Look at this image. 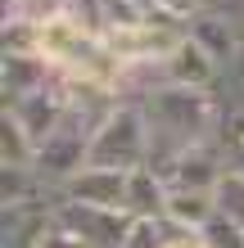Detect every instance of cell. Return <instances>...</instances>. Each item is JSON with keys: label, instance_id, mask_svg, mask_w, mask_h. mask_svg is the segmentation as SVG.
Instances as JSON below:
<instances>
[{"label": "cell", "instance_id": "5b68a950", "mask_svg": "<svg viewBox=\"0 0 244 248\" xmlns=\"http://www.w3.org/2000/svg\"><path fill=\"white\" fill-rule=\"evenodd\" d=\"M231 171L222 144L217 140H204V144H190L185 154H177V163L167 167V185L172 189H199V194H212L217 181Z\"/></svg>", "mask_w": 244, "mask_h": 248}, {"label": "cell", "instance_id": "8992f818", "mask_svg": "<svg viewBox=\"0 0 244 248\" xmlns=\"http://www.w3.org/2000/svg\"><path fill=\"white\" fill-rule=\"evenodd\" d=\"M59 199L91 203V208H127V171H118V167H81L73 181L59 185Z\"/></svg>", "mask_w": 244, "mask_h": 248}, {"label": "cell", "instance_id": "6da1fadb", "mask_svg": "<svg viewBox=\"0 0 244 248\" xmlns=\"http://www.w3.org/2000/svg\"><path fill=\"white\" fill-rule=\"evenodd\" d=\"M140 108L149 122V167L167 176L177 154H185L190 144L217 140L231 104H222L212 91H199V86H159L140 99Z\"/></svg>", "mask_w": 244, "mask_h": 248}, {"label": "cell", "instance_id": "7a4b0ae2", "mask_svg": "<svg viewBox=\"0 0 244 248\" xmlns=\"http://www.w3.org/2000/svg\"><path fill=\"white\" fill-rule=\"evenodd\" d=\"M149 163V122L145 108L122 99L104 113V122L91 136V158L86 167H118V171H136Z\"/></svg>", "mask_w": 244, "mask_h": 248}, {"label": "cell", "instance_id": "2e32d148", "mask_svg": "<svg viewBox=\"0 0 244 248\" xmlns=\"http://www.w3.org/2000/svg\"><path fill=\"white\" fill-rule=\"evenodd\" d=\"M204 239H208V248H244V226L226 221V217L217 212V217L204 226Z\"/></svg>", "mask_w": 244, "mask_h": 248}, {"label": "cell", "instance_id": "4fadbf2b", "mask_svg": "<svg viewBox=\"0 0 244 248\" xmlns=\"http://www.w3.org/2000/svg\"><path fill=\"white\" fill-rule=\"evenodd\" d=\"M172 235H177V226L167 217H131V230H127L122 248H167Z\"/></svg>", "mask_w": 244, "mask_h": 248}, {"label": "cell", "instance_id": "277c9868", "mask_svg": "<svg viewBox=\"0 0 244 248\" xmlns=\"http://www.w3.org/2000/svg\"><path fill=\"white\" fill-rule=\"evenodd\" d=\"M99 46V36L86 27L73 9L59 14V18H50V23H36V54L46 59L54 72H64V68H73L77 59H86Z\"/></svg>", "mask_w": 244, "mask_h": 248}, {"label": "cell", "instance_id": "30bf717a", "mask_svg": "<svg viewBox=\"0 0 244 248\" xmlns=\"http://www.w3.org/2000/svg\"><path fill=\"white\" fill-rule=\"evenodd\" d=\"M167 194H172L167 176L154 171L149 163L136 167V171H127V212H131V217H163Z\"/></svg>", "mask_w": 244, "mask_h": 248}, {"label": "cell", "instance_id": "e0dca14e", "mask_svg": "<svg viewBox=\"0 0 244 248\" xmlns=\"http://www.w3.org/2000/svg\"><path fill=\"white\" fill-rule=\"evenodd\" d=\"M41 248H91V244H86L81 235H73L68 226H59V221H54V226H50V235H46V244H41Z\"/></svg>", "mask_w": 244, "mask_h": 248}, {"label": "cell", "instance_id": "52a82bcc", "mask_svg": "<svg viewBox=\"0 0 244 248\" xmlns=\"http://www.w3.org/2000/svg\"><path fill=\"white\" fill-rule=\"evenodd\" d=\"M217 77H222V63L212 59L195 36H181L177 50L163 59V81L167 86H199V91H212Z\"/></svg>", "mask_w": 244, "mask_h": 248}, {"label": "cell", "instance_id": "7c38bea8", "mask_svg": "<svg viewBox=\"0 0 244 248\" xmlns=\"http://www.w3.org/2000/svg\"><path fill=\"white\" fill-rule=\"evenodd\" d=\"M32 163H36V140L5 108L0 113V167H32Z\"/></svg>", "mask_w": 244, "mask_h": 248}, {"label": "cell", "instance_id": "9a60e30c", "mask_svg": "<svg viewBox=\"0 0 244 248\" xmlns=\"http://www.w3.org/2000/svg\"><path fill=\"white\" fill-rule=\"evenodd\" d=\"M217 144H222L226 163H231L235 171H244V108H240V104H231V108H226L222 131H217Z\"/></svg>", "mask_w": 244, "mask_h": 248}, {"label": "cell", "instance_id": "3957f363", "mask_svg": "<svg viewBox=\"0 0 244 248\" xmlns=\"http://www.w3.org/2000/svg\"><path fill=\"white\" fill-rule=\"evenodd\" d=\"M54 221L81 235L91 248H122L127 230H131V212L127 208H91V203H54Z\"/></svg>", "mask_w": 244, "mask_h": 248}, {"label": "cell", "instance_id": "ba28073f", "mask_svg": "<svg viewBox=\"0 0 244 248\" xmlns=\"http://www.w3.org/2000/svg\"><path fill=\"white\" fill-rule=\"evenodd\" d=\"M185 36H195L199 46H204L212 59H217L222 68H231L240 54H244V36L235 32L226 18H217V14H208V9H199L190 23H185Z\"/></svg>", "mask_w": 244, "mask_h": 248}, {"label": "cell", "instance_id": "8fae6325", "mask_svg": "<svg viewBox=\"0 0 244 248\" xmlns=\"http://www.w3.org/2000/svg\"><path fill=\"white\" fill-rule=\"evenodd\" d=\"M163 217L181 230H204L217 217V203H212V194H199V189H172Z\"/></svg>", "mask_w": 244, "mask_h": 248}, {"label": "cell", "instance_id": "9c48e42d", "mask_svg": "<svg viewBox=\"0 0 244 248\" xmlns=\"http://www.w3.org/2000/svg\"><path fill=\"white\" fill-rule=\"evenodd\" d=\"M50 77H54V68L41 54H0V95H5V104L41 91Z\"/></svg>", "mask_w": 244, "mask_h": 248}, {"label": "cell", "instance_id": "d6986e66", "mask_svg": "<svg viewBox=\"0 0 244 248\" xmlns=\"http://www.w3.org/2000/svg\"><path fill=\"white\" fill-rule=\"evenodd\" d=\"M240 108H244V104H240Z\"/></svg>", "mask_w": 244, "mask_h": 248}, {"label": "cell", "instance_id": "5bb4252c", "mask_svg": "<svg viewBox=\"0 0 244 248\" xmlns=\"http://www.w3.org/2000/svg\"><path fill=\"white\" fill-rule=\"evenodd\" d=\"M212 203H217V212L226 217V221L244 226V171H226V176L217 181V189H212Z\"/></svg>", "mask_w": 244, "mask_h": 248}, {"label": "cell", "instance_id": "ac0fdd59", "mask_svg": "<svg viewBox=\"0 0 244 248\" xmlns=\"http://www.w3.org/2000/svg\"><path fill=\"white\" fill-rule=\"evenodd\" d=\"M167 248H208V239H204V230H181L177 226V235H172Z\"/></svg>", "mask_w": 244, "mask_h": 248}]
</instances>
